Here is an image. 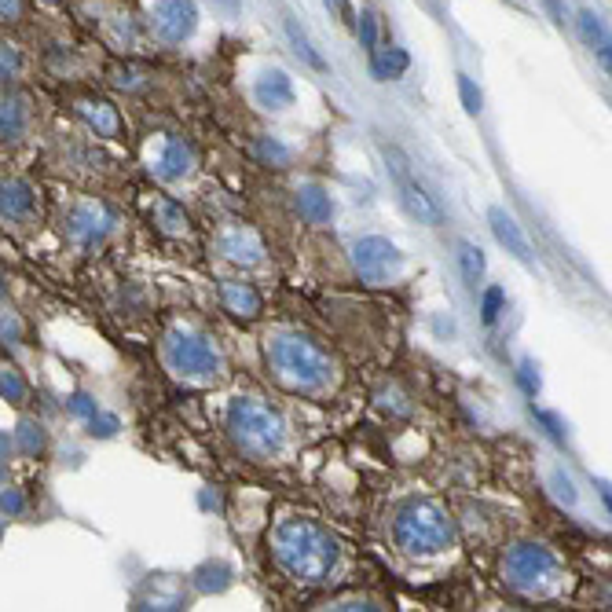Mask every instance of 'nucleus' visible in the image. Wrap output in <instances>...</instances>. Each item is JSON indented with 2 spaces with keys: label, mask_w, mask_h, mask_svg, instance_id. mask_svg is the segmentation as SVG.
I'll list each match as a JSON object with an SVG mask.
<instances>
[{
  "label": "nucleus",
  "mask_w": 612,
  "mask_h": 612,
  "mask_svg": "<svg viewBox=\"0 0 612 612\" xmlns=\"http://www.w3.org/2000/svg\"><path fill=\"white\" fill-rule=\"evenodd\" d=\"M272 554L290 576L305 583L327 580L330 569L338 565V543L330 532L308 521V517H290L272 532Z\"/></svg>",
  "instance_id": "obj_1"
},
{
  "label": "nucleus",
  "mask_w": 612,
  "mask_h": 612,
  "mask_svg": "<svg viewBox=\"0 0 612 612\" xmlns=\"http://www.w3.org/2000/svg\"><path fill=\"white\" fill-rule=\"evenodd\" d=\"M268 363H272L275 378L286 389H297V393H319L334 378V367L323 356V349H316L312 341L297 338V334H279V338H272V345H268Z\"/></svg>",
  "instance_id": "obj_2"
},
{
  "label": "nucleus",
  "mask_w": 612,
  "mask_h": 612,
  "mask_svg": "<svg viewBox=\"0 0 612 612\" xmlns=\"http://www.w3.org/2000/svg\"><path fill=\"white\" fill-rule=\"evenodd\" d=\"M228 429L235 448L246 451L250 459H272L275 451L283 448V418L275 415L268 404L253 400V396L231 400Z\"/></svg>",
  "instance_id": "obj_3"
},
{
  "label": "nucleus",
  "mask_w": 612,
  "mask_h": 612,
  "mask_svg": "<svg viewBox=\"0 0 612 612\" xmlns=\"http://www.w3.org/2000/svg\"><path fill=\"white\" fill-rule=\"evenodd\" d=\"M396 543L415 554V558H426V554H440V550L451 547V521L444 514V506L433 503V499H411V503L396 514Z\"/></svg>",
  "instance_id": "obj_4"
},
{
  "label": "nucleus",
  "mask_w": 612,
  "mask_h": 612,
  "mask_svg": "<svg viewBox=\"0 0 612 612\" xmlns=\"http://www.w3.org/2000/svg\"><path fill=\"white\" fill-rule=\"evenodd\" d=\"M165 360H169V367L176 374H184V378H213L220 371V356L213 352V345L206 338H198V334H187V330L169 334V341H165Z\"/></svg>",
  "instance_id": "obj_5"
},
{
  "label": "nucleus",
  "mask_w": 612,
  "mask_h": 612,
  "mask_svg": "<svg viewBox=\"0 0 612 612\" xmlns=\"http://www.w3.org/2000/svg\"><path fill=\"white\" fill-rule=\"evenodd\" d=\"M352 261H356V272H360L363 283L385 286L389 279H396L400 268H404V253L396 250L389 239H382V235H367V239L356 242Z\"/></svg>",
  "instance_id": "obj_6"
},
{
  "label": "nucleus",
  "mask_w": 612,
  "mask_h": 612,
  "mask_svg": "<svg viewBox=\"0 0 612 612\" xmlns=\"http://www.w3.org/2000/svg\"><path fill=\"white\" fill-rule=\"evenodd\" d=\"M385 158H389V169H393V176H396V187H400V202H404L407 213H411L418 224H429V228L444 224V209H440V202L429 195L426 187L418 184L415 176L407 173L404 154L393 151V147H385Z\"/></svg>",
  "instance_id": "obj_7"
},
{
  "label": "nucleus",
  "mask_w": 612,
  "mask_h": 612,
  "mask_svg": "<svg viewBox=\"0 0 612 612\" xmlns=\"http://www.w3.org/2000/svg\"><path fill=\"white\" fill-rule=\"evenodd\" d=\"M151 26L165 44L187 41L198 26L195 0H158V4H154V15H151Z\"/></svg>",
  "instance_id": "obj_8"
},
{
  "label": "nucleus",
  "mask_w": 612,
  "mask_h": 612,
  "mask_svg": "<svg viewBox=\"0 0 612 612\" xmlns=\"http://www.w3.org/2000/svg\"><path fill=\"white\" fill-rule=\"evenodd\" d=\"M253 96H257V103H261L264 110H286V107H294L297 92L286 70H264V74L257 77V85H253Z\"/></svg>",
  "instance_id": "obj_9"
},
{
  "label": "nucleus",
  "mask_w": 612,
  "mask_h": 612,
  "mask_svg": "<svg viewBox=\"0 0 612 612\" xmlns=\"http://www.w3.org/2000/svg\"><path fill=\"white\" fill-rule=\"evenodd\" d=\"M66 231H70L77 242L92 246V242H99L110 231V217L99 206H77L74 213L66 217Z\"/></svg>",
  "instance_id": "obj_10"
},
{
  "label": "nucleus",
  "mask_w": 612,
  "mask_h": 612,
  "mask_svg": "<svg viewBox=\"0 0 612 612\" xmlns=\"http://www.w3.org/2000/svg\"><path fill=\"white\" fill-rule=\"evenodd\" d=\"M580 37H583V44L594 52V59H598L612 77V33L605 30V22L598 19L594 11H580Z\"/></svg>",
  "instance_id": "obj_11"
},
{
  "label": "nucleus",
  "mask_w": 612,
  "mask_h": 612,
  "mask_svg": "<svg viewBox=\"0 0 612 612\" xmlns=\"http://www.w3.org/2000/svg\"><path fill=\"white\" fill-rule=\"evenodd\" d=\"M488 224H492V231H495V239L503 242L506 246V253H514L517 261H528L532 253H528V242H525V235H521V228L514 224V217L506 213V209H488Z\"/></svg>",
  "instance_id": "obj_12"
},
{
  "label": "nucleus",
  "mask_w": 612,
  "mask_h": 612,
  "mask_svg": "<svg viewBox=\"0 0 612 612\" xmlns=\"http://www.w3.org/2000/svg\"><path fill=\"white\" fill-rule=\"evenodd\" d=\"M220 301H224V308H228L231 316L239 319H253L261 312V294L250 283H224L220 286Z\"/></svg>",
  "instance_id": "obj_13"
},
{
  "label": "nucleus",
  "mask_w": 612,
  "mask_h": 612,
  "mask_svg": "<svg viewBox=\"0 0 612 612\" xmlns=\"http://www.w3.org/2000/svg\"><path fill=\"white\" fill-rule=\"evenodd\" d=\"M220 250L228 253L231 261H239V264H257L261 261V239L253 235V231L246 228H235V231H224L220 235Z\"/></svg>",
  "instance_id": "obj_14"
},
{
  "label": "nucleus",
  "mask_w": 612,
  "mask_h": 612,
  "mask_svg": "<svg viewBox=\"0 0 612 612\" xmlns=\"http://www.w3.org/2000/svg\"><path fill=\"white\" fill-rule=\"evenodd\" d=\"M187 169H191V147L184 140H165L162 154L154 162V173L162 176V180H180Z\"/></svg>",
  "instance_id": "obj_15"
},
{
  "label": "nucleus",
  "mask_w": 612,
  "mask_h": 612,
  "mask_svg": "<svg viewBox=\"0 0 612 612\" xmlns=\"http://www.w3.org/2000/svg\"><path fill=\"white\" fill-rule=\"evenodd\" d=\"M81 118L96 129V136H118L121 132L118 110L110 107V103H103V99H85V103H81Z\"/></svg>",
  "instance_id": "obj_16"
},
{
  "label": "nucleus",
  "mask_w": 612,
  "mask_h": 612,
  "mask_svg": "<svg viewBox=\"0 0 612 612\" xmlns=\"http://www.w3.org/2000/svg\"><path fill=\"white\" fill-rule=\"evenodd\" d=\"M37 206V195H33V187L26 180H8L4 184V217L11 220H26Z\"/></svg>",
  "instance_id": "obj_17"
},
{
  "label": "nucleus",
  "mask_w": 612,
  "mask_h": 612,
  "mask_svg": "<svg viewBox=\"0 0 612 612\" xmlns=\"http://www.w3.org/2000/svg\"><path fill=\"white\" fill-rule=\"evenodd\" d=\"M411 66L404 48H378L371 52V74L378 81H393V77H404V70Z\"/></svg>",
  "instance_id": "obj_18"
},
{
  "label": "nucleus",
  "mask_w": 612,
  "mask_h": 612,
  "mask_svg": "<svg viewBox=\"0 0 612 612\" xmlns=\"http://www.w3.org/2000/svg\"><path fill=\"white\" fill-rule=\"evenodd\" d=\"M297 206H301V213H305L312 224H327L330 217H334V206H330V195L323 191V187H301L297 191Z\"/></svg>",
  "instance_id": "obj_19"
},
{
  "label": "nucleus",
  "mask_w": 612,
  "mask_h": 612,
  "mask_svg": "<svg viewBox=\"0 0 612 612\" xmlns=\"http://www.w3.org/2000/svg\"><path fill=\"white\" fill-rule=\"evenodd\" d=\"M286 37H290L294 52L301 55V59H305V63L312 66V70H327V59H323V55L316 52V44L308 41V33L301 30V26H297L294 19H286Z\"/></svg>",
  "instance_id": "obj_20"
},
{
  "label": "nucleus",
  "mask_w": 612,
  "mask_h": 612,
  "mask_svg": "<svg viewBox=\"0 0 612 612\" xmlns=\"http://www.w3.org/2000/svg\"><path fill=\"white\" fill-rule=\"evenodd\" d=\"M22 129H26L22 103L15 96H4V110H0V136H4V140H19Z\"/></svg>",
  "instance_id": "obj_21"
},
{
  "label": "nucleus",
  "mask_w": 612,
  "mask_h": 612,
  "mask_svg": "<svg viewBox=\"0 0 612 612\" xmlns=\"http://www.w3.org/2000/svg\"><path fill=\"white\" fill-rule=\"evenodd\" d=\"M459 268H462V279L470 286H477L484 279V253L481 246L473 242H459Z\"/></svg>",
  "instance_id": "obj_22"
},
{
  "label": "nucleus",
  "mask_w": 612,
  "mask_h": 612,
  "mask_svg": "<svg viewBox=\"0 0 612 612\" xmlns=\"http://www.w3.org/2000/svg\"><path fill=\"white\" fill-rule=\"evenodd\" d=\"M231 583V569L228 565H202V569L195 572V587L198 591H224Z\"/></svg>",
  "instance_id": "obj_23"
},
{
  "label": "nucleus",
  "mask_w": 612,
  "mask_h": 612,
  "mask_svg": "<svg viewBox=\"0 0 612 612\" xmlns=\"http://www.w3.org/2000/svg\"><path fill=\"white\" fill-rule=\"evenodd\" d=\"M15 444H19L22 455H37V451L44 448V433L37 422H19V429H15Z\"/></svg>",
  "instance_id": "obj_24"
},
{
  "label": "nucleus",
  "mask_w": 612,
  "mask_h": 612,
  "mask_svg": "<svg viewBox=\"0 0 612 612\" xmlns=\"http://www.w3.org/2000/svg\"><path fill=\"white\" fill-rule=\"evenodd\" d=\"M356 30H360V41L367 52H378V15L374 11H363L360 22H356Z\"/></svg>",
  "instance_id": "obj_25"
},
{
  "label": "nucleus",
  "mask_w": 612,
  "mask_h": 612,
  "mask_svg": "<svg viewBox=\"0 0 612 612\" xmlns=\"http://www.w3.org/2000/svg\"><path fill=\"white\" fill-rule=\"evenodd\" d=\"M257 154H261L264 162H272V165H286V162H290V151H286L279 140H272V136H261V140H257Z\"/></svg>",
  "instance_id": "obj_26"
},
{
  "label": "nucleus",
  "mask_w": 612,
  "mask_h": 612,
  "mask_svg": "<svg viewBox=\"0 0 612 612\" xmlns=\"http://www.w3.org/2000/svg\"><path fill=\"white\" fill-rule=\"evenodd\" d=\"M459 96H462V107H466V114H481V88L473 85L470 77L459 74Z\"/></svg>",
  "instance_id": "obj_27"
},
{
  "label": "nucleus",
  "mask_w": 612,
  "mask_h": 612,
  "mask_svg": "<svg viewBox=\"0 0 612 612\" xmlns=\"http://www.w3.org/2000/svg\"><path fill=\"white\" fill-rule=\"evenodd\" d=\"M0 389H4V400H11V404H19L22 393H26V385H22L19 371L15 367H4V374H0Z\"/></svg>",
  "instance_id": "obj_28"
},
{
  "label": "nucleus",
  "mask_w": 612,
  "mask_h": 612,
  "mask_svg": "<svg viewBox=\"0 0 612 612\" xmlns=\"http://www.w3.org/2000/svg\"><path fill=\"white\" fill-rule=\"evenodd\" d=\"M503 286H492V290H484V323H495L499 319V312H503Z\"/></svg>",
  "instance_id": "obj_29"
},
{
  "label": "nucleus",
  "mask_w": 612,
  "mask_h": 612,
  "mask_svg": "<svg viewBox=\"0 0 612 612\" xmlns=\"http://www.w3.org/2000/svg\"><path fill=\"white\" fill-rule=\"evenodd\" d=\"M88 433L92 437H114V429H118V418H110V415H92L88 418Z\"/></svg>",
  "instance_id": "obj_30"
},
{
  "label": "nucleus",
  "mask_w": 612,
  "mask_h": 612,
  "mask_svg": "<svg viewBox=\"0 0 612 612\" xmlns=\"http://www.w3.org/2000/svg\"><path fill=\"white\" fill-rule=\"evenodd\" d=\"M66 407H70V411H74L77 418H92V415H99V407H96V400H88V396H70V400H66Z\"/></svg>",
  "instance_id": "obj_31"
},
{
  "label": "nucleus",
  "mask_w": 612,
  "mask_h": 612,
  "mask_svg": "<svg viewBox=\"0 0 612 612\" xmlns=\"http://www.w3.org/2000/svg\"><path fill=\"white\" fill-rule=\"evenodd\" d=\"M15 74H19V52H15L11 44H4V81Z\"/></svg>",
  "instance_id": "obj_32"
},
{
  "label": "nucleus",
  "mask_w": 612,
  "mask_h": 612,
  "mask_svg": "<svg viewBox=\"0 0 612 612\" xmlns=\"http://www.w3.org/2000/svg\"><path fill=\"white\" fill-rule=\"evenodd\" d=\"M4 514H8V517L22 514V495L15 492V488H8V492H4Z\"/></svg>",
  "instance_id": "obj_33"
},
{
  "label": "nucleus",
  "mask_w": 612,
  "mask_h": 612,
  "mask_svg": "<svg viewBox=\"0 0 612 612\" xmlns=\"http://www.w3.org/2000/svg\"><path fill=\"white\" fill-rule=\"evenodd\" d=\"M0 15L4 22H15L22 15V0H0Z\"/></svg>",
  "instance_id": "obj_34"
},
{
  "label": "nucleus",
  "mask_w": 612,
  "mask_h": 612,
  "mask_svg": "<svg viewBox=\"0 0 612 612\" xmlns=\"http://www.w3.org/2000/svg\"><path fill=\"white\" fill-rule=\"evenodd\" d=\"M323 4H327V8H334V11L345 8V0H323Z\"/></svg>",
  "instance_id": "obj_35"
},
{
  "label": "nucleus",
  "mask_w": 612,
  "mask_h": 612,
  "mask_svg": "<svg viewBox=\"0 0 612 612\" xmlns=\"http://www.w3.org/2000/svg\"><path fill=\"white\" fill-rule=\"evenodd\" d=\"M48 4H55V0H48Z\"/></svg>",
  "instance_id": "obj_36"
}]
</instances>
